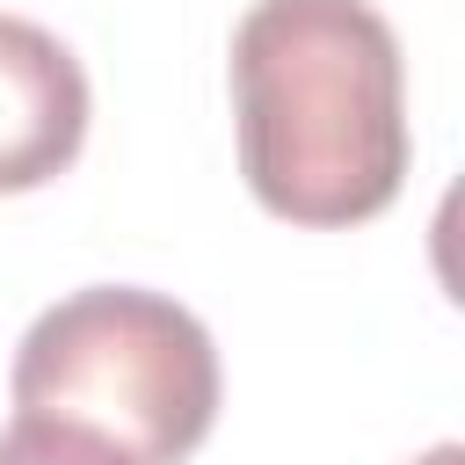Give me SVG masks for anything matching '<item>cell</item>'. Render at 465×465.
Masks as SVG:
<instances>
[{"instance_id": "obj_1", "label": "cell", "mask_w": 465, "mask_h": 465, "mask_svg": "<svg viewBox=\"0 0 465 465\" xmlns=\"http://www.w3.org/2000/svg\"><path fill=\"white\" fill-rule=\"evenodd\" d=\"M232 131L269 218L305 232L378 218L414 160L392 22L371 0H254L232 29Z\"/></svg>"}, {"instance_id": "obj_3", "label": "cell", "mask_w": 465, "mask_h": 465, "mask_svg": "<svg viewBox=\"0 0 465 465\" xmlns=\"http://www.w3.org/2000/svg\"><path fill=\"white\" fill-rule=\"evenodd\" d=\"M87 145L80 58L22 15H0V196L58 182Z\"/></svg>"}, {"instance_id": "obj_4", "label": "cell", "mask_w": 465, "mask_h": 465, "mask_svg": "<svg viewBox=\"0 0 465 465\" xmlns=\"http://www.w3.org/2000/svg\"><path fill=\"white\" fill-rule=\"evenodd\" d=\"M0 465H138L131 450H116L109 436L58 421V414H15L0 429Z\"/></svg>"}, {"instance_id": "obj_2", "label": "cell", "mask_w": 465, "mask_h": 465, "mask_svg": "<svg viewBox=\"0 0 465 465\" xmlns=\"http://www.w3.org/2000/svg\"><path fill=\"white\" fill-rule=\"evenodd\" d=\"M7 392L15 414L80 421L138 465H182L218 421V349L167 291L94 283L29 320Z\"/></svg>"}, {"instance_id": "obj_5", "label": "cell", "mask_w": 465, "mask_h": 465, "mask_svg": "<svg viewBox=\"0 0 465 465\" xmlns=\"http://www.w3.org/2000/svg\"><path fill=\"white\" fill-rule=\"evenodd\" d=\"M414 465H465V450H458V443H436V450H421Z\"/></svg>"}]
</instances>
